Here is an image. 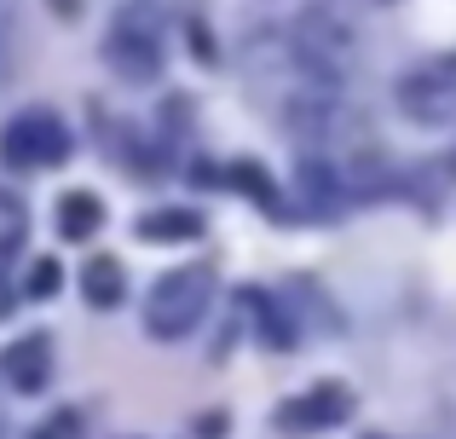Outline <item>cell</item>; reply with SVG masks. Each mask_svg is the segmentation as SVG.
<instances>
[{
	"label": "cell",
	"mask_w": 456,
	"mask_h": 439,
	"mask_svg": "<svg viewBox=\"0 0 456 439\" xmlns=\"http://www.w3.org/2000/svg\"><path fill=\"white\" fill-rule=\"evenodd\" d=\"M208 301H214V272L208 266H174L145 295V329L156 341H179L208 318Z\"/></svg>",
	"instance_id": "obj_1"
},
{
	"label": "cell",
	"mask_w": 456,
	"mask_h": 439,
	"mask_svg": "<svg viewBox=\"0 0 456 439\" xmlns=\"http://www.w3.org/2000/svg\"><path fill=\"white\" fill-rule=\"evenodd\" d=\"M0 157H6L12 168H23V174L69 162V127H64V116H53V110L12 116V122L0 127Z\"/></svg>",
	"instance_id": "obj_2"
},
{
	"label": "cell",
	"mask_w": 456,
	"mask_h": 439,
	"mask_svg": "<svg viewBox=\"0 0 456 439\" xmlns=\"http://www.w3.org/2000/svg\"><path fill=\"white\" fill-rule=\"evenodd\" d=\"M399 110L411 122H451L456 116V58H434V64L411 69L399 81Z\"/></svg>",
	"instance_id": "obj_3"
},
{
	"label": "cell",
	"mask_w": 456,
	"mask_h": 439,
	"mask_svg": "<svg viewBox=\"0 0 456 439\" xmlns=\"http://www.w3.org/2000/svg\"><path fill=\"white\" fill-rule=\"evenodd\" d=\"M104 58L116 64L122 81H151L156 69H162V41H156V29L139 18V12H127V18L110 29V41H104Z\"/></svg>",
	"instance_id": "obj_4"
},
{
	"label": "cell",
	"mask_w": 456,
	"mask_h": 439,
	"mask_svg": "<svg viewBox=\"0 0 456 439\" xmlns=\"http://www.w3.org/2000/svg\"><path fill=\"white\" fill-rule=\"evenodd\" d=\"M341 417H353V394H346L341 382H318L312 394L289 399V405L278 411V422L289 434H312V428H335Z\"/></svg>",
	"instance_id": "obj_5"
},
{
	"label": "cell",
	"mask_w": 456,
	"mask_h": 439,
	"mask_svg": "<svg viewBox=\"0 0 456 439\" xmlns=\"http://www.w3.org/2000/svg\"><path fill=\"white\" fill-rule=\"evenodd\" d=\"M0 370H6V382L18 387V394H41L46 376H53V336H41V329L18 336L0 353Z\"/></svg>",
	"instance_id": "obj_6"
},
{
	"label": "cell",
	"mask_w": 456,
	"mask_h": 439,
	"mask_svg": "<svg viewBox=\"0 0 456 439\" xmlns=\"http://www.w3.org/2000/svg\"><path fill=\"white\" fill-rule=\"evenodd\" d=\"M81 295H87V306H122V295H127V272H122V260L116 255H93L87 266H81Z\"/></svg>",
	"instance_id": "obj_7"
},
{
	"label": "cell",
	"mask_w": 456,
	"mask_h": 439,
	"mask_svg": "<svg viewBox=\"0 0 456 439\" xmlns=\"http://www.w3.org/2000/svg\"><path fill=\"white\" fill-rule=\"evenodd\" d=\"M53 220H58V232H64L69 243H87V237L104 225V203L93 191H64L53 203Z\"/></svg>",
	"instance_id": "obj_8"
},
{
	"label": "cell",
	"mask_w": 456,
	"mask_h": 439,
	"mask_svg": "<svg viewBox=\"0 0 456 439\" xmlns=\"http://www.w3.org/2000/svg\"><path fill=\"white\" fill-rule=\"evenodd\" d=\"M139 237L145 243H191V237H202V215L197 208H156V215H139Z\"/></svg>",
	"instance_id": "obj_9"
},
{
	"label": "cell",
	"mask_w": 456,
	"mask_h": 439,
	"mask_svg": "<svg viewBox=\"0 0 456 439\" xmlns=\"http://www.w3.org/2000/svg\"><path fill=\"white\" fill-rule=\"evenodd\" d=\"M232 185H243L248 197H255L266 215H278V191H272V180H266V168H255V162H237L232 168Z\"/></svg>",
	"instance_id": "obj_10"
},
{
	"label": "cell",
	"mask_w": 456,
	"mask_h": 439,
	"mask_svg": "<svg viewBox=\"0 0 456 439\" xmlns=\"http://www.w3.org/2000/svg\"><path fill=\"white\" fill-rule=\"evenodd\" d=\"M58 283H64V266H58L53 255H41V260L29 266V283H23V295H29V301H53Z\"/></svg>",
	"instance_id": "obj_11"
},
{
	"label": "cell",
	"mask_w": 456,
	"mask_h": 439,
	"mask_svg": "<svg viewBox=\"0 0 456 439\" xmlns=\"http://www.w3.org/2000/svg\"><path fill=\"white\" fill-rule=\"evenodd\" d=\"M29 439H87V422H81V411H53Z\"/></svg>",
	"instance_id": "obj_12"
},
{
	"label": "cell",
	"mask_w": 456,
	"mask_h": 439,
	"mask_svg": "<svg viewBox=\"0 0 456 439\" xmlns=\"http://www.w3.org/2000/svg\"><path fill=\"white\" fill-rule=\"evenodd\" d=\"M6 306H12V295H6V243H0V318H6Z\"/></svg>",
	"instance_id": "obj_13"
},
{
	"label": "cell",
	"mask_w": 456,
	"mask_h": 439,
	"mask_svg": "<svg viewBox=\"0 0 456 439\" xmlns=\"http://www.w3.org/2000/svg\"><path fill=\"white\" fill-rule=\"evenodd\" d=\"M6 23H12V0H0V41H6Z\"/></svg>",
	"instance_id": "obj_14"
}]
</instances>
